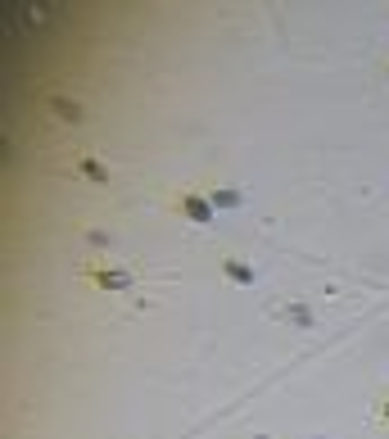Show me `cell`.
Listing matches in <instances>:
<instances>
[{
	"instance_id": "1",
	"label": "cell",
	"mask_w": 389,
	"mask_h": 439,
	"mask_svg": "<svg viewBox=\"0 0 389 439\" xmlns=\"http://www.w3.org/2000/svg\"><path fill=\"white\" fill-rule=\"evenodd\" d=\"M217 272H222L226 281H235V285H258V272H254V267L244 263V259H235V254H222Z\"/></svg>"
},
{
	"instance_id": "2",
	"label": "cell",
	"mask_w": 389,
	"mask_h": 439,
	"mask_svg": "<svg viewBox=\"0 0 389 439\" xmlns=\"http://www.w3.org/2000/svg\"><path fill=\"white\" fill-rule=\"evenodd\" d=\"M177 208H182L186 217H195V222H213V204H208L204 195H195V190L191 195H177Z\"/></svg>"
},
{
	"instance_id": "3",
	"label": "cell",
	"mask_w": 389,
	"mask_h": 439,
	"mask_svg": "<svg viewBox=\"0 0 389 439\" xmlns=\"http://www.w3.org/2000/svg\"><path fill=\"white\" fill-rule=\"evenodd\" d=\"M240 190H208V204H213V208H235V204H240Z\"/></svg>"
},
{
	"instance_id": "4",
	"label": "cell",
	"mask_w": 389,
	"mask_h": 439,
	"mask_svg": "<svg viewBox=\"0 0 389 439\" xmlns=\"http://www.w3.org/2000/svg\"><path fill=\"white\" fill-rule=\"evenodd\" d=\"M281 317L294 322V326H312V308H303V303H290V308H281Z\"/></svg>"
},
{
	"instance_id": "5",
	"label": "cell",
	"mask_w": 389,
	"mask_h": 439,
	"mask_svg": "<svg viewBox=\"0 0 389 439\" xmlns=\"http://www.w3.org/2000/svg\"><path fill=\"white\" fill-rule=\"evenodd\" d=\"M91 281L109 285V290H122V285H127V272H91Z\"/></svg>"
},
{
	"instance_id": "6",
	"label": "cell",
	"mask_w": 389,
	"mask_h": 439,
	"mask_svg": "<svg viewBox=\"0 0 389 439\" xmlns=\"http://www.w3.org/2000/svg\"><path fill=\"white\" fill-rule=\"evenodd\" d=\"M82 173H87L91 181H100V186H104V181H109V173H104V168L96 164V159H82Z\"/></svg>"
},
{
	"instance_id": "7",
	"label": "cell",
	"mask_w": 389,
	"mask_h": 439,
	"mask_svg": "<svg viewBox=\"0 0 389 439\" xmlns=\"http://www.w3.org/2000/svg\"><path fill=\"white\" fill-rule=\"evenodd\" d=\"M376 412H381V422H389V398H381V408H376Z\"/></svg>"
},
{
	"instance_id": "8",
	"label": "cell",
	"mask_w": 389,
	"mask_h": 439,
	"mask_svg": "<svg viewBox=\"0 0 389 439\" xmlns=\"http://www.w3.org/2000/svg\"><path fill=\"white\" fill-rule=\"evenodd\" d=\"M385 78H389V64H385Z\"/></svg>"
}]
</instances>
